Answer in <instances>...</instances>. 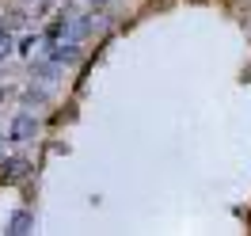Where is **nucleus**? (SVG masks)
Returning <instances> with one entry per match:
<instances>
[{"instance_id":"nucleus-5","label":"nucleus","mask_w":251,"mask_h":236,"mask_svg":"<svg viewBox=\"0 0 251 236\" xmlns=\"http://www.w3.org/2000/svg\"><path fill=\"white\" fill-rule=\"evenodd\" d=\"M8 46H12V34L4 31V27H0V50H4V53H8Z\"/></svg>"},{"instance_id":"nucleus-6","label":"nucleus","mask_w":251,"mask_h":236,"mask_svg":"<svg viewBox=\"0 0 251 236\" xmlns=\"http://www.w3.org/2000/svg\"><path fill=\"white\" fill-rule=\"evenodd\" d=\"M88 4H107V0H88Z\"/></svg>"},{"instance_id":"nucleus-2","label":"nucleus","mask_w":251,"mask_h":236,"mask_svg":"<svg viewBox=\"0 0 251 236\" xmlns=\"http://www.w3.org/2000/svg\"><path fill=\"white\" fill-rule=\"evenodd\" d=\"M31 225H34V217L27 213V210H19L16 217L8 221V233H12V236H23V233H31Z\"/></svg>"},{"instance_id":"nucleus-1","label":"nucleus","mask_w":251,"mask_h":236,"mask_svg":"<svg viewBox=\"0 0 251 236\" xmlns=\"http://www.w3.org/2000/svg\"><path fill=\"white\" fill-rule=\"evenodd\" d=\"M34 130H38V122H34V114H19L16 122H12V141H27Z\"/></svg>"},{"instance_id":"nucleus-4","label":"nucleus","mask_w":251,"mask_h":236,"mask_svg":"<svg viewBox=\"0 0 251 236\" xmlns=\"http://www.w3.org/2000/svg\"><path fill=\"white\" fill-rule=\"evenodd\" d=\"M76 57H80L76 46H57V50H53V61H57V65H61V61H76Z\"/></svg>"},{"instance_id":"nucleus-3","label":"nucleus","mask_w":251,"mask_h":236,"mask_svg":"<svg viewBox=\"0 0 251 236\" xmlns=\"http://www.w3.org/2000/svg\"><path fill=\"white\" fill-rule=\"evenodd\" d=\"M0 175H4V179H19V175H27V164H23V160H8V164L0 168Z\"/></svg>"}]
</instances>
